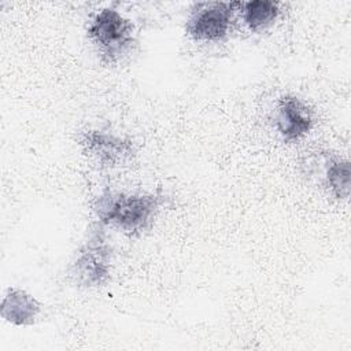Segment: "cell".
Returning <instances> with one entry per match:
<instances>
[{
	"label": "cell",
	"mask_w": 351,
	"mask_h": 351,
	"mask_svg": "<svg viewBox=\"0 0 351 351\" xmlns=\"http://www.w3.org/2000/svg\"><path fill=\"white\" fill-rule=\"evenodd\" d=\"M160 203L162 197L155 193L104 192L95 203V213L103 225H112L136 236L151 226Z\"/></svg>",
	"instance_id": "cell-1"
},
{
	"label": "cell",
	"mask_w": 351,
	"mask_h": 351,
	"mask_svg": "<svg viewBox=\"0 0 351 351\" xmlns=\"http://www.w3.org/2000/svg\"><path fill=\"white\" fill-rule=\"evenodd\" d=\"M111 274V247L107 243L103 223H92L88 239L69 267V276L82 288H99L107 284Z\"/></svg>",
	"instance_id": "cell-2"
},
{
	"label": "cell",
	"mask_w": 351,
	"mask_h": 351,
	"mask_svg": "<svg viewBox=\"0 0 351 351\" xmlns=\"http://www.w3.org/2000/svg\"><path fill=\"white\" fill-rule=\"evenodd\" d=\"M88 37L107 63L121 60L134 43L130 21L114 8H101L92 18L88 26Z\"/></svg>",
	"instance_id": "cell-3"
},
{
	"label": "cell",
	"mask_w": 351,
	"mask_h": 351,
	"mask_svg": "<svg viewBox=\"0 0 351 351\" xmlns=\"http://www.w3.org/2000/svg\"><path fill=\"white\" fill-rule=\"evenodd\" d=\"M239 3H200L196 4L186 21V33L196 41H219L230 30L234 7Z\"/></svg>",
	"instance_id": "cell-4"
},
{
	"label": "cell",
	"mask_w": 351,
	"mask_h": 351,
	"mask_svg": "<svg viewBox=\"0 0 351 351\" xmlns=\"http://www.w3.org/2000/svg\"><path fill=\"white\" fill-rule=\"evenodd\" d=\"M81 144L103 167H117L128 162L133 154L130 140L100 130H88L81 136Z\"/></svg>",
	"instance_id": "cell-5"
},
{
	"label": "cell",
	"mask_w": 351,
	"mask_h": 351,
	"mask_svg": "<svg viewBox=\"0 0 351 351\" xmlns=\"http://www.w3.org/2000/svg\"><path fill=\"white\" fill-rule=\"evenodd\" d=\"M274 121L276 129L285 143L300 140L313 128V117L308 107L291 95L278 99Z\"/></svg>",
	"instance_id": "cell-6"
},
{
	"label": "cell",
	"mask_w": 351,
	"mask_h": 351,
	"mask_svg": "<svg viewBox=\"0 0 351 351\" xmlns=\"http://www.w3.org/2000/svg\"><path fill=\"white\" fill-rule=\"evenodd\" d=\"M41 313V304L26 291L8 288L1 302V317L15 326L33 325Z\"/></svg>",
	"instance_id": "cell-7"
},
{
	"label": "cell",
	"mask_w": 351,
	"mask_h": 351,
	"mask_svg": "<svg viewBox=\"0 0 351 351\" xmlns=\"http://www.w3.org/2000/svg\"><path fill=\"white\" fill-rule=\"evenodd\" d=\"M243 19L250 30L261 32L274 23L280 14L278 4L270 0H251L240 3Z\"/></svg>",
	"instance_id": "cell-8"
},
{
	"label": "cell",
	"mask_w": 351,
	"mask_h": 351,
	"mask_svg": "<svg viewBox=\"0 0 351 351\" xmlns=\"http://www.w3.org/2000/svg\"><path fill=\"white\" fill-rule=\"evenodd\" d=\"M325 181L337 199H347L351 185V167L348 160H330L325 170Z\"/></svg>",
	"instance_id": "cell-9"
}]
</instances>
